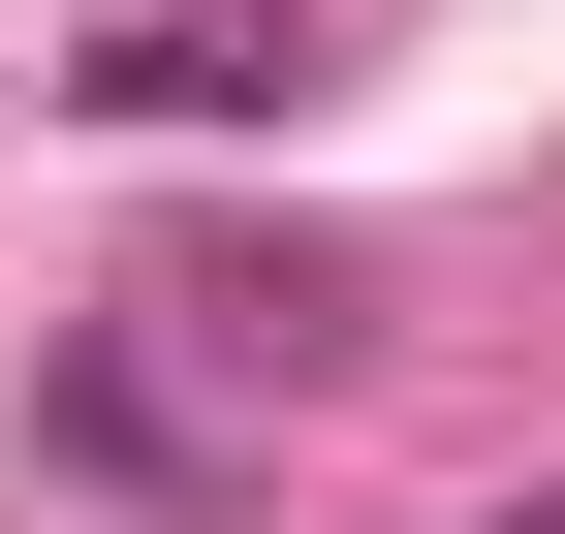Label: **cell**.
I'll use <instances>...</instances> for the list:
<instances>
[{"instance_id":"obj_1","label":"cell","mask_w":565,"mask_h":534,"mask_svg":"<svg viewBox=\"0 0 565 534\" xmlns=\"http://www.w3.org/2000/svg\"><path fill=\"white\" fill-rule=\"evenodd\" d=\"M63 95H95V126H252L282 63H252V32H95V63H63Z\"/></svg>"}]
</instances>
